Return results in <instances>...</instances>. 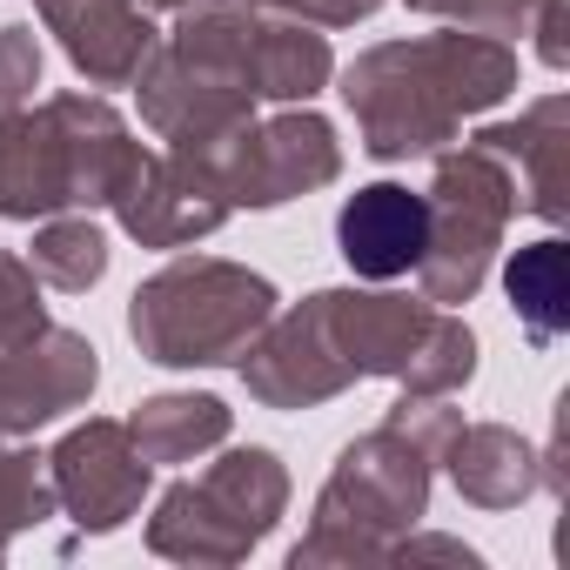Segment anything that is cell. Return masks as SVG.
I'll return each mask as SVG.
<instances>
[{
    "mask_svg": "<svg viewBox=\"0 0 570 570\" xmlns=\"http://www.w3.org/2000/svg\"><path fill=\"white\" fill-rule=\"evenodd\" d=\"M35 8L88 88H135L148 55L161 48L141 0H35Z\"/></svg>",
    "mask_w": 570,
    "mask_h": 570,
    "instance_id": "13",
    "label": "cell"
},
{
    "mask_svg": "<svg viewBox=\"0 0 570 570\" xmlns=\"http://www.w3.org/2000/svg\"><path fill=\"white\" fill-rule=\"evenodd\" d=\"M376 8L383 0H296V21H309V28H356Z\"/></svg>",
    "mask_w": 570,
    "mask_h": 570,
    "instance_id": "27",
    "label": "cell"
},
{
    "mask_svg": "<svg viewBox=\"0 0 570 570\" xmlns=\"http://www.w3.org/2000/svg\"><path fill=\"white\" fill-rule=\"evenodd\" d=\"M476 148H490L510 175H523V202L517 208H530V215H543L550 228L563 222V161H570V101L563 95H543V101H530L517 121H490V128H476L470 135Z\"/></svg>",
    "mask_w": 570,
    "mask_h": 570,
    "instance_id": "15",
    "label": "cell"
},
{
    "mask_svg": "<svg viewBox=\"0 0 570 570\" xmlns=\"http://www.w3.org/2000/svg\"><path fill=\"white\" fill-rule=\"evenodd\" d=\"M503 289H510V309H517L523 336H530L537 350H550V343L570 330V248H563L557 235L517 248L510 268H503Z\"/></svg>",
    "mask_w": 570,
    "mask_h": 570,
    "instance_id": "20",
    "label": "cell"
},
{
    "mask_svg": "<svg viewBox=\"0 0 570 570\" xmlns=\"http://www.w3.org/2000/svg\"><path fill=\"white\" fill-rule=\"evenodd\" d=\"M443 463H450L456 497L476 503V510H517L543 483V456L517 430H503V423H463L450 436Z\"/></svg>",
    "mask_w": 570,
    "mask_h": 570,
    "instance_id": "17",
    "label": "cell"
},
{
    "mask_svg": "<svg viewBox=\"0 0 570 570\" xmlns=\"http://www.w3.org/2000/svg\"><path fill=\"white\" fill-rule=\"evenodd\" d=\"M423 202H430V242L416 262V289L436 309H463L483 289V275L503 248V228L517 215V175L476 141L436 148V175Z\"/></svg>",
    "mask_w": 570,
    "mask_h": 570,
    "instance_id": "6",
    "label": "cell"
},
{
    "mask_svg": "<svg viewBox=\"0 0 570 570\" xmlns=\"http://www.w3.org/2000/svg\"><path fill=\"white\" fill-rule=\"evenodd\" d=\"M41 68H48V55H41V35H35L28 21H8V28H0V115L35 108Z\"/></svg>",
    "mask_w": 570,
    "mask_h": 570,
    "instance_id": "24",
    "label": "cell"
},
{
    "mask_svg": "<svg viewBox=\"0 0 570 570\" xmlns=\"http://www.w3.org/2000/svg\"><path fill=\"white\" fill-rule=\"evenodd\" d=\"M517 95V55L497 35L443 28L416 41H383L343 68V101L356 115L363 155L410 161L456 141V128Z\"/></svg>",
    "mask_w": 570,
    "mask_h": 570,
    "instance_id": "1",
    "label": "cell"
},
{
    "mask_svg": "<svg viewBox=\"0 0 570 570\" xmlns=\"http://www.w3.org/2000/svg\"><path fill=\"white\" fill-rule=\"evenodd\" d=\"M262 537L195 476V483H175L155 517H148V550L155 557H175V563H242Z\"/></svg>",
    "mask_w": 570,
    "mask_h": 570,
    "instance_id": "18",
    "label": "cell"
},
{
    "mask_svg": "<svg viewBox=\"0 0 570 570\" xmlns=\"http://www.w3.org/2000/svg\"><path fill=\"white\" fill-rule=\"evenodd\" d=\"M148 148L101 95H55L0 115V215L48 222L68 208H108Z\"/></svg>",
    "mask_w": 570,
    "mask_h": 570,
    "instance_id": "2",
    "label": "cell"
},
{
    "mask_svg": "<svg viewBox=\"0 0 570 570\" xmlns=\"http://www.w3.org/2000/svg\"><path fill=\"white\" fill-rule=\"evenodd\" d=\"M101 383V356L75 330H35L0 350V436H35L41 423L81 410Z\"/></svg>",
    "mask_w": 570,
    "mask_h": 570,
    "instance_id": "12",
    "label": "cell"
},
{
    "mask_svg": "<svg viewBox=\"0 0 570 570\" xmlns=\"http://www.w3.org/2000/svg\"><path fill=\"white\" fill-rule=\"evenodd\" d=\"M410 8L450 28H476V35H523L537 0H410Z\"/></svg>",
    "mask_w": 570,
    "mask_h": 570,
    "instance_id": "26",
    "label": "cell"
},
{
    "mask_svg": "<svg viewBox=\"0 0 570 570\" xmlns=\"http://www.w3.org/2000/svg\"><path fill=\"white\" fill-rule=\"evenodd\" d=\"M430 463L436 456L383 416L336 456L316 497V523L289 563H390V543L416 530V517L430 510Z\"/></svg>",
    "mask_w": 570,
    "mask_h": 570,
    "instance_id": "4",
    "label": "cell"
},
{
    "mask_svg": "<svg viewBox=\"0 0 570 570\" xmlns=\"http://www.w3.org/2000/svg\"><path fill=\"white\" fill-rule=\"evenodd\" d=\"M336 175H343V141L323 115H309V101H296L275 121H255L222 161V181H228L235 208H282L296 195L330 188Z\"/></svg>",
    "mask_w": 570,
    "mask_h": 570,
    "instance_id": "9",
    "label": "cell"
},
{
    "mask_svg": "<svg viewBox=\"0 0 570 570\" xmlns=\"http://www.w3.org/2000/svg\"><path fill=\"white\" fill-rule=\"evenodd\" d=\"M275 282L222 262V255H175L155 268L135 303H128V336L148 363L161 370H215L248 350V336L275 316Z\"/></svg>",
    "mask_w": 570,
    "mask_h": 570,
    "instance_id": "3",
    "label": "cell"
},
{
    "mask_svg": "<svg viewBox=\"0 0 570 570\" xmlns=\"http://www.w3.org/2000/svg\"><path fill=\"white\" fill-rule=\"evenodd\" d=\"M248 8H268V14H296V0H248Z\"/></svg>",
    "mask_w": 570,
    "mask_h": 570,
    "instance_id": "30",
    "label": "cell"
},
{
    "mask_svg": "<svg viewBox=\"0 0 570 570\" xmlns=\"http://www.w3.org/2000/svg\"><path fill=\"white\" fill-rule=\"evenodd\" d=\"M336 75V55H330V35L296 21V14H268L262 8V28L248 41V61H242V81L255 101H282V108H296V101H316Z\"/></svg>",
    "mask_w": 570,
    "mask_h": 570,
    "instance_id": "16",
    "label": "cell"
},
{
    "mask_svg": "<svg viewBox=\"0 0 570 570\" xmlns=\"http://www.w3.org/2000/svg\"><path fill=\"white\" fill-rule=\"evenodd\" d=\"M28 268L61 296H88L95 282L108 275V235L95 215H48L35 228V248H28Z\"/></svg>",
    "mask_w": 570,
    "mask_h": 570,
    "instance_id": "22",
    "label": "cell"
},
{
    "mask_svg": "<svg viewBox=\"0 0 570 570\" xmlns=\"http://www.w3.org/2000/svg\"><path fill=\"white\" fill-rule=\"evenodd\" d=\"M423 242H430V202L416 188H403V181H370L336 215V248L363 282L416 275Z\"/></svg>",
    "mask_w": 570,
    "mask_h": 570,
    "instance_id": "14",
    "label": "cell"
},
{
    "mask_svg": "<svg viewBox=\"0 0 570 570\" xmlns=\"http://www.w3.org/2000/svg\"><path fill=\"white\" fill-rule=\"evenodd\" d=\"M135 95H141V121L175 148V155H202V161H228V148L255 128V95L222 75V68H202V61H181L168 48L148 55V68L135 75Z\"/></svg>",
    "mask_w": 570,
    "mask_h": 570,
    "instance_id": "7",
    "label": "cell"
},
{
    "mask_svg": "<svg viewBox=\"0 0 570 570\" xmlns=\"http://www.w3.org/2000/svg\"><path fill=\"white\" fill-rule=\"evenodd\" d=\"M35 330H48L41 275H35L21 255H8V248H0V350H8V343H21V336H35Z\"/></svg>",
    "mask_w": 570,
    "mask_h": 570,
    "instance_id": "25",
    "label": "cell"
},
{
    "mask_svg": "<svg viewBox=\"0 0 570 570\" xmlns=\"http://www.w3.org/2000/svg\"><path fill=\"white\" fill-rule=\"evenodd\" d=\"M235 370H242L248 396L268 403V410H316V403H330V396H343V390L356 383L350 363H343L336 343H330L323 289H316L309 303H296V309H275V316L248 336V350L235 356Z\"/></svg>",
    "mask_w": 570,
    "mask_h": 570,
    "instance_id": "11",
    "label": "cell"
},
{
    "mask_svg": "<svg viewBox=\"0 0 570 570\" xmlns=\"http://www.w3.org/2000/svg\"><path fill=\"white\" fill-rule=\"evenodd\" d=\"M48 483H55V503L75 517V530L108 537L141 510V497L155 483V463L135 450L128 423L88 416L48 450Z\"/></svg>",
    "mask_w": 570,
    "mask_h": 570,
    "instance_id": "8",
    "label": "cell"
},
{
    "mask_svg": "<svg viewBox=\"0 0 570 570\" xmlns=\"http://www.w3.org/2000/svg\"><path fill=\"white\" fill-rule=\"evenodd\" d=\"M228 403L222 396H195V390H168V396H148L135 416H128V436L148 463H195L208 450L228 443Z\"/></svg>",
    "mask_w": 570,
    "mask_h": 570,
    "instance_id": "19",
    "label": "cell"
},
{
    "mask_svg": "<svg viewBox=\"0 0 570 570\" xmlns=\"http://www.w3.org/2000/svg\"><path fill=\"white\" fill-rule=\"evenodd\" d=\"M141 8H148V14H181L188 0H141Z\"/></svg>",
    "mask_w": 570,
    "mask_h": 570,
    "instance_id": "29",
    "label": "cell"
},
{
    "mask_svg": "<svg viewBox=\"0 0 570 570\" xmlns=\"http://www.w3.org/2000/svg\"><path fill=\"white\" fill-rule=\"evenodd\" d=\"M537 55H543V68H563L570 61V48H563V0H537Z\"/></svg>",
    "mask_w": 570,
    "mask_h": 570,
    "instance_id": "28",
    "label": "cell"
},
{
    "mask_svg": "<svg viewBox=\"0 0 570 570\" xmlns=\"http://www.w3.org/2000/svg\"><path fill=\"white\" fill-rule=\"evenodd\" d=\"M202 483L255 530V537H268L275 523H282V510H289V470H282V456L275 450H222L208 470H202Z\"/></svg>",
    "mask_w": 570,
    "mask_h": 570,
    "instance_id": "21",
    "label": "cell"
},
{
    "mask_svg": "<svg viewBox=\"0 0 570 570\" xmlns=\"http://www.w3.org/2000/svg\"><path fill=\"white\" fill-rule=\"evenodd\" d=\"M61 503H55V483H48V456L41 450H14V436H0V557L8 543L35 523H48Z\"/></svg>",
    "mask_w": 570,
    "mask_h": 570,
    "instance_id": "23",
    "label": "cell"
},
{
    "mask_svg": "<svg viewBox=\"0 0 570 570\" xmlns=\"http://www.w3.org/2000/svg\"><path fill=\"white\" fill-rule=\"evenodd\" d=\"M323 323L350 376H390L410 396H456L476 376V336L456 309L390 289H323Z\"/></svg>",
    "mask_w": 570,
    "mask_h": 570,
    "instance_id": "5",
    "label": "cell"
},
{
    "mask_svg": "<svg viewBox=\"0 0 570 570\" xmlns=\"http://www.w3.org/2000/svg\"><path fill=\"white\" fill-rule=\"evenodd\" d=\"M108 208H115V222H121L141 248H188V242L215 235V228L235 215L222 168L202 161V155H175V148L141 155L135 175L121 181V195H115Z\"/></svg>",
    "mask_w": 570,
    "mask_h": 570,
    "instance_id": "10",
    "label": "cell"
}]
</instances>
